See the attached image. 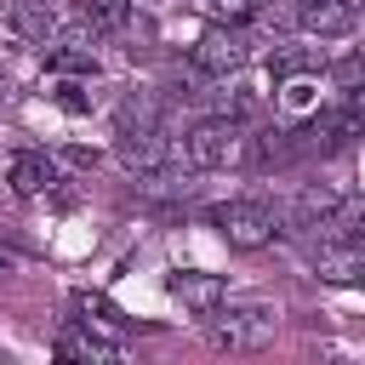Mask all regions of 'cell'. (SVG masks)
Returning a JSON list of instances; mask_svg holds the SVG:
<instances>
[{
  "instance_id": "277c9868",
  "label": "cell",
  "mask_w": 365,
  "mask_h": 365,
  "mask_svg": "<svg viewBox=\"0 0 365 365\" xmlns=\"http://www.w3.org/2000/svg\"><path fill=\"white\" fill-rule=\"evenodd\" d=\"M251 34H240V23H228V29H205L200 40H194V51H188V63L205 74V80H228V74H240L245 63H251Z\"/></svg>"
},
{
  "instance_id": "8992f818",
  "label": "cell",
  "mask_w": 365,
  "mask_h": 365,
  "mask_svg": "<svg viewBox=\"0 0 365 365\" xmlns=\"http://www.w3.org/2000/svg\"><path fill=\"white\" fill-rule=\"evenodd\" d=\"M336 205H342V194H336V188L308 182V188H297V194H291V205H285V211H274V217H279V234H319V228L336 217Z\"/></svg>"
},
{
  "instance_id": "2e32d148",
  "label": "cell",
  "mask_w": 365,
  "mask_h": 365,
  "mask_svg": "<svg viewBox=\"0 0 365 365\" xmlns=\"http://www.w3.org/2000/svg\"><path fill=\"white\" fill-rule=\"evenodd\" d=\"M222 23H251V17H262V0H205Z\"/></svg>"
},
{
  "instance_id": "ac0fdd59",
  "label": "cell",
  "mask_w": 365,
  "mask_h": 365,
  "mask_svg": "<svg viewBox=\"0 0 365 365\" xmlns=\"http://www.w3.org/2000/svg\"><path fill=\"white\" fill-rule=\"evenodd\" d=\"M68 114H86V97H80V86H63V97H57Z\"/></svg>"
},
{
  "instance_id": "ba28073f",
  "label": "cell",
  "mask_w": 365,
  "mask_h": 365,
  "mask_svg": "<svg viewBox=\"0 0 365 365\" xmlns=\"http://www.w3.org/2000/svg\"><path fill=\"white\" fill-rule=\"evenodd\" d=\"M302 131V154H319V160H331V154H342L354 137H365L342 108H325V114H314L308 125H297Z\"/></svg>"
},
{
  "instance_id": "d6986e66",
  "label": "cell",
  "mask_w": 365,
  "mask_h": 365,
  "mask_svg": "<svg viewBox=\"0 0 365 365\" xmlns=\"http://www.w3.org/2000/svg\"><path fill=\"white\" fill-rule=\"evenodd\" d=\"M11 268H17V251H6V245H0V274H11Z\"/></svg>"
},
{
  "instance_id": "4fadbf2b",
  "label": "cell",
  "mask_w": 365,
  "mask_h": 365,
  "mask_svg": "<svg viewBox=\"0 0 365 365\" xmlns=\"http://www.w3.org/2000/svg\"><path fill=\"white\" fill-rule=\"evenodd\" d=\"M80 17L91 34H125L131 29V0H80Z\"/></svg>"
},
{
  "instance_id": "7c38bea8",
  "label": "cell",
  "mask_w": 365,
  "mask_h": 365,
  "mask_svg": "<svg viewBox=\"0 0 365 365\" xmlns=\"http://www.w3.org/2000/svg\"><path fill=\"white\" fill-rule=\"evenodd\" d=\"M154 125H165V103L154 91H125L114 108V131H154Z\"/></svg>"
},
{
  "instance_id": "ffe728a7",
  "label": "cell",
  "mask_w": 365,
  "mask_h": 365,
  "mask_svg": "<svg viewBox=\"0 0 365 365\" xmlns=\"http://www.w3.org/2000/svg\"><path fill=\"white\" fill-rule=\"evenodd\" d=\"M200 6H205V0H200Z\"/></svg>"
},
{
  "instance_id": "6da1fadb",
  "label": "cell",
  "mask_w": 365,
  "mask_h": 365,
  "mask_svg": "<svg viewBox=\"0 0 365 365\" xmlns=\"http://www.w3.org/2000/svg\"><path fill=\"white\" fill-rule=\"evenodd\" d=\"M182 160H188V171H222V165L251 160L245 120H234V114H205L200 125L182 131Z\"/></svg>"
},
{
  "instance_id": "5bb4252c",
  "label": "cell",
  "mask_w": 365,
  "mask_h": 365,
  "mask_svg": "<svg viewBox=\"0 0 365 365\" xmlns=\"http://www.w3.org/2000/svg\"><path fill=\"white\" fill-rule=\"evenodd\" d=\"M11 29H17L23 40H46V34L57 29V17H51L46 0H17V6H11Z\"/></svg>"
},
{
  "instance_id": "52a82bcc",
  "label": "cell",
  "mask_w": 365,
  "mask_h": 365,
  "mask_svg": "<svg viewBox=\"0 0 365 365\" xmlns=\"http://www.w3.org/2000/svg\"><path fill=\"white\" fill-rule=\"evenodd\" d=\"M297 29L314 40H342L359 29V11L348 0H297Z\"/></svg>"
},
{
  "instance_id": "3957f363",
  "label": "cell",
  "mask_w": 365,
  "mask_h": 365,
  "mask_svg": "<svg viewBox=\"0 0 365 365\" xmlns=\"http://www.w3.org/2000/svg\"><path fill=\"white\" fill-rule=\"evenodd\" d=\"M211 228H217L234 251H262V245H274L279 217H274L262 200H222V205H211Z\"/></svg>"
},
{
  "instance_id": "7a4b0ae2",
  "label": "cell",
  "mask_w": 365,
  "mask_h": 365,
  "mask_svg": "<svg viewBox=\"0 0 365 365\" xmlns=\"http://www.w3.org/2000/svg\"><path fill=\"white\" fill-rule=\"evenodd\" d=\"M205 319H211L205 336H211V348H222V354L268 348V342H274V325H279V314H274L268 302H217Z\"/></svg>"
},
{
  "instance_id": "9c48e42d",
  "label": "cell",
  "mask_w": 365,
  "mask_h": 365,
  "mask_svg": "<svg viewBox=\"0 0 365 365\" xmlns=\"http://www.w3.org/2000/svg\"><path fill=\"white\" fill-rule=\"evenodd\" d=\"M165 291H171V302H182L188 314H211V308L222 302V279H217V274H200V268L165 274Z\"/></svg>"
},
{
  "instance_id": "8fae6325",
  "label": "cell",
  "mask_w": 365,
  "mask_h": 365,
  "mask_svg": "<svg viewBox=\"0 0 365 365\" xmlns=\"http://www.w3.org/2000/svg\"><path fill=\"white\" fill-rule=\"evenodd\" d=\"M51 348H57V359H120V342L86 331V319H80V325H63Z\"/></svg>"
},
{
  "instance_id": "30bf717a",
  "label": "cell",
  "mask_w": 365,
  "mask_h": 365,
  "mask_svg": "<svg viewBox=\"0 0 365 365\" xmlns=\"http://www.w3.org/2000/svg\"><path fill=\"white\" fill-rule=\"evenodd\" d=\"M57 182H63V171H57V154H40V148H29V154H17V160H11V194L34 200V194H51Z\"/></svg>"
},
{
  "instance_id": "5b68a950",
  "label": "cell",
  "mask_w": 365,
  "mask_h": 365,
  "mask_svg": "<svg viewBox=\"0 0 365 365\" xmlns=\"http://www.w3.org/2000/svg\"><path fill=\"white\" fill-rule=\"evenodd\" d=\"M308 274L325 285H365V240L325 234L319 245H308Z\"/></svg>"
},
{
  "instance_id": "9a60e30c",
  "label": "cell",
  "mask_w": 365,
  "mask_h": 365,
  "mask_svg": "<svg viewBox=\"0 0 365 365\" xmlns=\"http://www.w3.org/2000/svg\"><path fill=\"white\" fill-rule=\"evenodd\" d=\"M46 68L51 74H97V51L91 46H57V51H46Z\"/></svg>"
},
{
  "instance_id": "e0dca14e",
  "label": "cell",
  "mask_w": 365,
  "mask_h": 365,
  "mask_svg": "<svg viewBox=\"0 0 365 365\" xmlns=\"http://www.w3.org/2000/svg\"><path fill=\"white\" fill-rule=\"evenodd\" d=\"M336 108H342V114H348V120H354V125L365 131V80H359V86H354V91H348V97H342Z\"/></svg>"
}]
</instances>
